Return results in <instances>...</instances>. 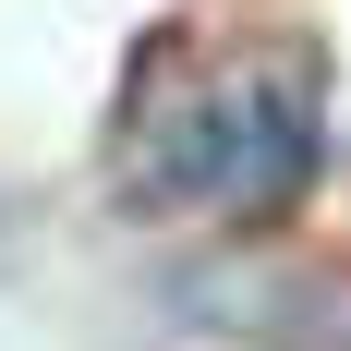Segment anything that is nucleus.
I'll return each instance as SVG.
<instances>
[{"mask_svg": "<svg viewBox=\"0 0 351 351\" xmlns=\"http://www.w3.org/2000/svg\"><path fill=\"white\" fill-rule=\"evenodd\" d=\"M315 145H327V121H315V61H303V49H267L254 73H206L170 121L134 109V121H121V194H134V206L279 218V206H303Z\"/></svg>", "mask_w": 351, "mask_h": 351, "instance_id": "f257e3e1", "label": "nucleus"}]
</instances>
